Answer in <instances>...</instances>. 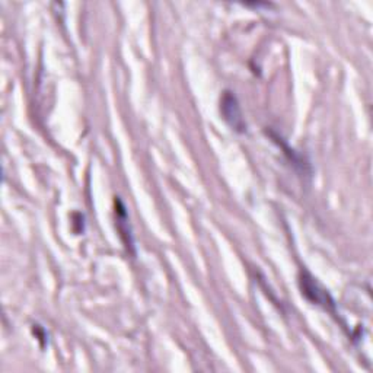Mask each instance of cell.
Listing matches in <instances>:
<instances>
[{"label":"cell","mask_w":373,"mask_h":373,"mask_svg":"<svg viewBox=\"0 0 373 373\" xmlns=\"http://www.w3.org/2000/svg\"><path fill=\"white\" fill-rule=\"evenodd\" d=\"M300 286H302V293L309 299L312 300L317 305H324L325 308L328 305H332V300L330 298V295L321 289V286L315 282V278L312 275H309L308 273H305L300 278Z\"/></svg>","instance_id":"cell-2"},{"label":"cell","mask_w":373,"mask_h":373,"mask_svg":"<svg viewBox=\"0 0 373 373\" xmlns=\"http://www.w3.org/2000/svg\"><path fill=\"white\" fill-rule=\"evenodd\" d=\"M221 112H222L224 118L226 120V122L235 132H239V133L246 132V122H245V118L242 115L239 103H238V100H236L233 93L229 92V90L224 92V95H222Z\"/></svg>","instance_id":"cell-1"}]
</instances>
